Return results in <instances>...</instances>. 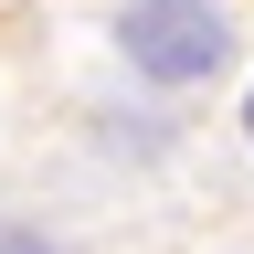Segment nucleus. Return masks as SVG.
I'll return each mask as SVG.
<instances>
[{
  "instance_id": "obj_1",
  "label": "nucleus",
  "mask_w": 254,
  "mask_h": 254,
  "mask_svg": "<svg viewBox=\"0 0 254 254\" xmlns=\"http://www.w3.org/2000/svg\"><path fill=\"white\" fill-rule=\"evenodd\" d=\"M127 64L159 74V85L212 74L222 64V11L212 0H138V11H127Z\"/></svg>"
},
{
  "instance_id": "obj_2",
  "label": "nucleus",
  "mask_w": 254,
  "mask_h": 254,
  "mask_svg": "<svg viewBox=\"0 0 254 254\" xmlns=\"http://www.w3.org/2000/svg\"><path fill=\"white\" fill-rule=\"evenodd\" d=\"M244 127H254V95H244Z\"/></svg>"
}]
</instances>
